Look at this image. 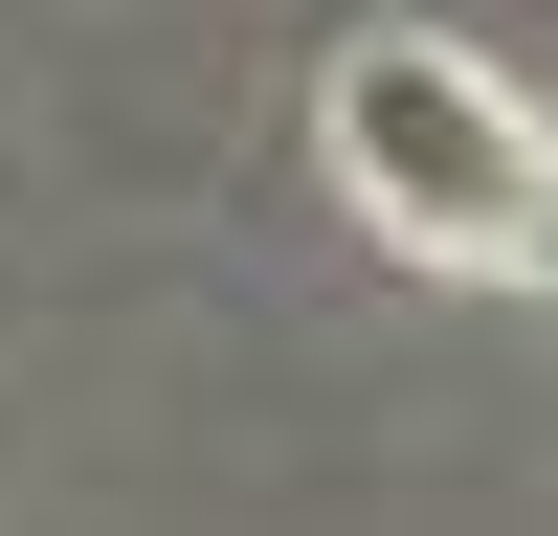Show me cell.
I'll list each match as a JSON object with an SVG mask.
<instances>
[{"label": "cell", "mask_w": 558, "mask_h": 536, "mask_svg": "<svg viewBox=\"0 0 558 536\" xmlns=\"http://www.w3.org/2000/svg\"><path fill=\"white\" fill-rule=\"evenodd\" d=\"M313 157H336V202L380 223L402 268L558 291V134H536L514 68H470V45L380 23V45H336V89H313Z\"/></svg>", "instance_id": "obj_1"}]
</instances>
